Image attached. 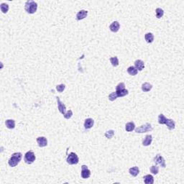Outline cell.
I'll return each instance as SVG.
<instances>
[{
    "mask_svg": "<svg viewBox=\"0 0 184 184\" xmlns=\"http://www.w3.org/2000/svg\"><path fill=\"white\" fill-rule=\"evenodd\" d=\"M22 158H23V155H22L21 152H15V153H14L11 156V158H10V159L9 160V162H8L10 166H11V167H15L16 165L19 164V162L21 161Z\"/></svg>",
    "mask_w": 184,
    "mask_h": 184,
    "instance_id": "cell-1",
    "label": "cell"
},
{
    "mask_svg": "<svg viewBox=\"0 0 184 184\" xmlns=\"http://www.w3.org/2000/svg\"><path fill=\"white\" fill-rule=\"evenodd\" d=\"M25 11L29 14H34L38 9V4L34 1H27L25 5Z\"/></svg>",
    "mask_w": 184,
    "mask_h": 184,
    "instance_id": "cell-2",
    "label": "cell"
},
{
    "mask_svg": "<svg viewBox=\"0 0 184 184\" xmlns=\"http://www.w3.org/2000/svg\"><path fill=\"white\" fill-rule=\"evenodd\" d=\"M66 161H67V163L69 165H76V164L78 163L79 159H78V155L76 153L71 152L68 155V158H67Z\"/></svg>",
    "mask_w": 184,
    "mask_h": 184,
    "instance_id": "cell-3",
    "label": "cell"
},
{
    "mask_svg": "<svg viewBox=\"0 0 184 184\" xmlns=\"http://www.w3.org/2000/svg\"><path fill=\"white\" fill-rule=\"evenodd\" d=\"M152 130V127L150 123H146L145 124L142 125L135 129V133H144L147 132H150Z\"/></svg>",
    "mask_w": 184,
    "mask_h": 184,
    "instance_id": "cell-4",
    "label": "cell"
},
{
    "mask_svg": "<svg viewBox=\"0 0 184 184\" xmlns=\"http://www.w3.org/2000/svg\"><path fill=\"white\" fill-rule=\"evenodd\" d=\"M35 155L32 151H28L25 155V162L27 164H32L35 160Z\"/></svg>",
    "mask_w": 184,
    "mask_h": 184,
    "instance_id": "cell-5",
    "label": "cell"
},
{
    "mask_svg": "<svg viewBox=\"0 0 184 184\" xmlns=\"http://www.w3.org/2000/svg\"><path fill=\"white\" fill-rule=\"evenodd\" d=\"M153 162L155 163L156 165H159L161 166L162 168H165L166 167V164H165V159L163 158V157L161 156L160 155H158L155 156L154 159H153Z\"/></svg>",
    "mask_w": 184,
    "mask_h": 184,
    "instance_id": "cell-6",
    "label": "cell"
},
{
    "mask_svg": "<svg viewBox=\"0 0 184 184\" xmlns=\"http://www.w3.org/2000/svg\"><path fill=\"white\" fill-rule=\"evenodd\" d=\"M91 171L86 165H83L81 166V177L84 179H86L90 177Z\"/></svg>",
    "mask_w": 184,
    "mask_h": 184,
    "instance_id": "cell-7",
    "label": "cell"
},
{
    "mask_svg": "<svg viewBox=\"0 0 184 184\" xmlns=\"http://www.w3.org/2000/svg\"><path fill=\"white\" fill-rule=\"evenodd\" d=\"M56 100H57V102H58V108L59 112H60L62 114H65V111H66V107L65 106V104L63 103H62L59 97H56Z\"/></svg>",
    "mask_w": 184,
    "mask_h": 184,
    "instance_id": "cell-8",
    "label": "cell"
},
{
    "mask_svg": "<svg viewBox=\"0 0 184 184\" xmlns=\"http://www.w3.org/2000/svg\"><path fill=\"white\" fill-rule=\"evenodd\" d=\"M37 142L38 144L39 147H40V148L45 147L48 145V140L44 137H38L37 138Z\"/></svg>",
    "mask_w": 184,
    "mask_h": 184,
    "instance_id": "cell-9",
    "label": "cell"
},
{
    "mask_svg": "<svg viewBox=\"0 0 184 184\" xmlns=\"http://www.w3.org/2000/svg\"><path fill=\"white\" fill-rule=\"evenodd\" d=\"M120 28V23H118L117 21H114L113 23H112L109 26V29L112 32H116L119 31V30Z\"/></svg>",
    "mask_w": 184,
    "mask_h": 184,
    "instance_id": "cell-10",
    "label": "cell"
},
{
    "mask_svg": "<svg viewBox=\"0 0 184 184\" xmlns=\"http://www.w3.org/2000/svg\"><path fill=\"white\" fill-rule=\"evenodd\" d=\"M135 67L137 69V71H141L145 68V63L142 60H136L135 61Z\"/></svg>",
    "mask_w": 184,
    "mask_h": 184,
    "instance_id": "cell-11",
    "label": "cell"
},
{
    "mask_svg": "<svg viewBox=\"0 0 184 184\" xmlns=\"http://www.w3.org/2000/svg\"><path fill=\"white\" fill-rule=\"evenodd\" d=\"M88 12L86 10H81L76 14V19L77 20H81L87 17Z\"/></svg>",
    "mask_w": 184,
    "mask_h": 184,
    "instance_id": "cell-12",
    "label": "cell"
},
{
    "mask_svg": "<svg viewBox=\"0 0 184 184\" xmlns=\"http://www.w3.org/2000/svg\"><path fill=\"white\" fill-rule=\"evenodd\" d=\"M152 141V136L150 135H147L142 140V145L144 146H149Z\"/></svg>",
    "mask_w": 184,
    "mask_h": 184,
    "instance_id": "cell-13",
    "label": "cell"
},
{
    "mask_svg": "<svg viewBox=\"0 0 184 184\" xmlns=\"http://www.w3.org/2000/svg\"><path fill=\"white\" fill-rule=\"evenodd\" d=\"M94 120H92L91 118H88V119H86V120H85V122H84V127H85V129H91L92 127L94 126Z\"/></svg>",
    "mask_w": 184,
    "mask_h": 184,
    "instance_id": "cell-14",
    "label": "cell"
},
{
    "mask_svg": "<svg viewBox=\"0 0 184 184\" xmlns=\"http://www.w3.org/2000/svg\"><path fill=\"white\" fill-rule=\"evenodd\" d=\"M165 124H166L168 129H170V130H173V129H174L175 127V123L174 121L171 120V119H167Z\"/></svg>",
    "mask_w": 184,
    "mask_h": 184,
    "instance_id": "cell-15",
    "label": "cell"
},
{
    "mask_svg": "<svg viewBox=\"0 0 184 184\" xmlns=\"http://www.w3.org/2000/svg\"><path fill=\"white\" fill-rule=\"evenodd\" d=\"M144 182L146 184H152L154 183V178L152 175H146L144 176Z\"/></svg>",
    "mask_w": 184,
    "mask_h": 184,
    "instance_id": "cell-16",
    "label": "cell"
},
{
    "mask_svg": "<svg viewBox=\"0 0 184 184\" xmlns=\"http://www.w3.org/2000/svg\"><path fill=\"white\" fill-rule=\"evenodd\" d=\"M129 172L131 175H133V176H134V177H136L137 175L139 174V169L138 167L135 166V167H133V168H129Z\"/></svg>",
    "mask_w": 184,
    "mask_h": 184,
    "instance_id": "cell-17",
    "label": "cell"
},
{
    "mask_svg": "<svg viewBox=\"0 0 184 184\" xmlns=\"http://www.w3.org/2000/svg\"><path fill=\"white\" fill-rule=\"evenodd\" d=\"M152 85L150 84V83H148V82H145L142 85V90L144 91V92H148V91H150L152 89Z\"/></svg>",
    "mask_w": 184,
    "mask_h": 184,
    "instance_id": "cell-18",
    "label": "cell"
},
{
    "mask_svg": "<svg viewBox=\"0 0 184 184\" xmlns=\"http://www.w3.org/2000/svg\"><path fill=\"white\" fill-rule=\"evenodd\" d=\"M5 124L8 129H14L15 127V121L13 120H7L5 122Z\"/></svg>",
    "mask_w": 184,
    "mask_h": 184,
    "instance_id": "cell-19",
    "label": "cell"
},
{
    "mask_svg": "<svg viewBox=\"0 0 184 184\" xmlns=\"http://www.w3.org/2000/svg\"><path fill=\"white\" fill-rule=\"evenodd\" d=\"M135 124L133 122L127 123L126 125H125V129H126L127 132H132L135 129Z\"/></svg>",
    "mask_w": 184,
    "mask_h": 184,
    "instance_id": "cell-20",
    "label": "cell"
},
{
    "mask_svg": "<svg viewBox=\"0 0 184 184\" xmlns=\"http://www.w3.org/2000/svg\"><path fill=\"white\" fill-rule=\"evenodd\" d=\"M128 90H127L126 89H122V90H116V94L117 95V97H122L126 96L128 94Z\"/></svg>",
    "mask_w": 184,
    "mask_h": 184,
    "instance_id": "cell-21",
    "label": "cell"
},
{
    "mask_svg": "<svg viewBox=\"0 0 184 184\" xmlns=\"http://www.w3.org/2000/svg\"><path fill=\"white\" fill-rule=\"evenodd\" d=\"M145 39L146 42H148V43H151V42H153V40H154V35H153L152 33L148 32V33L145 34Z\"/></svg>",
    "mask_w": 184,
    "mask_h": 184,
    "instance_id": "cell-22",
    "label": "cell"
},
{
    "mask_svg": "<svg viewBox=\"0 0 184 184\" xmlns=\"http://www.w3.org/2000/svg\"><path fill=\"white\" fill-rule=\"evenodd\" d=\"M137 69L135 67V66H130L127 68V73L131 76H135L137 74Z\"/></svg>",
    "mask_w": 184,
    "mask_h": 184,
    "instance_id": "cell-23",
    "label": "cell"
},
{
    "mask_svg": "<svg viewBox=\"0 0 184 184\" xmlns=\"http://www.w3.org/2000/svg\"><path fill=\"white\" fill-rule=\"evenodd\" d=\"M0 9H1V11H2L4 14H6V13L8 12V10H9V5L6 3L1 4Z\"/></svg>",
    "mask_w": 184,
    "mask_h": 184,
    "instance_id": "cell-24",
    "label": "cell"
},
{
    "mask_svg": "<svg viewBox=\"0 0 184 184\" xmlns=\"http://www.w3.org/2000/svg\"><path fill=\"white\" fill-rule=\"evenodd\" d=\"M155 13H156V17L157 18H161L163 16L164 14V11L162 10L161 8H157L155 10Z\"/></svg>",
    "mask_w": 184,
    "mask_h": 184,
    "instance_id": "cell-25",
    "label": "cell"
},
{
    "mask_svg": "<svg viewBox=\"0 0 184 184\" xmlns=\"http://www.w3.org/2000/svg\"><path fill=\"white\" fill-rule=\"evenodd\" d=\"M110 62H111V63L112 64V65L113 66H114V67H116V66H118V65H119V60H118V58H117V57H112V58H110Z\"/></svg>",
    "mask_w": 184,
    "mask_h": 184,
    "instance_id": "cell-26",
    "label": "cell"
},
{
    "mask_svg": "<svg viewBox=\"0 0 184 184\" xmlns=\"http://www.w3.org/2000/svg\"><path fill=\"white\" fill-rule=\"evenodd\" d=\"M166 120H167V118H166L163 114H160L158 116L159 124H165V122H166Z\"/></svg>",
    "mask_w": 184,
    "mask_h": 184,
    "instance_id": "cell-27",
    "label": "cell"
},
{
    "mask_svg": "<svg viewBox=\"0 0 184 184\" xmlns=\"http://www.w3.org/2000/svg\"><path fill=\"white\" fill-rule=\"evenodd\" d=\"M105 135V137H106L107 138H108V139H111V138H112V137L114 135V131L112 130V129L108 130V131H107V132L105 133V135Z\"/></svg>",
    "mask_w": 184,
    "mask_h": 184,
    "instance_id": "cell-28",
    "label": "cell"
},
{
    "mask_svg": "<svg viewBox=\"0 0 184 184\" xmlns=\"http://www.w3.org/2000/svg\"><path fill=\"white\" fill-rule=\"evenodd\" d=\"M150 172L152 173V174L157 175L159 172V168L157 165H152L150 168Z\"/></svg>",
    "mask_w": 184,
    "mask_h": 184,
    "instance_id": "cell-29",
    "label": "cell"
},
{
    "mask_svg": "<svg viewBox=\"0 0 184 184\" xmlns=\"http://www.w3.org/2000/svg\"><path fill=\"white\" fill-rule=\"evenodd\" d=\"M65 88V86L64 84H60V85H58L56 86V90L58 91V92L61 93V92H63L64 91Z\"/></svg>",
    "mask_w": 184,
    "mask_h": 184,
    "instance_id": "cell-30",
    "label": "cell"
},
{
    "mask_svg": "<svg viewBox=\"0 0 184 184\" xmlns=\"http://www.w3.org/2000/svg\"><path fill=\"white\" fill-rule=\"evenodd\" d=\"M63 115H64V117L65 118V119L69 120L71 116H73V112H72L71 110H68V112H65V114H63Z\"/></svg>",
    "mask_w": 184,
    "mask_h": 184,
    "instance_id": "cell-31",
    "label": "cell"
},
{
    "mask_svg": "<svg viewBox=\"0 0 184 184\" xmlns=\"http://www.w3.org/2000/svg\"><path fill=\"white\" fill-rule=\"evenodd\" d=\"M116 98H117V95H116V92H113V93L109 94V99L110 101H112L115 100Z\"/></svg>",
    "mask_w": 184,
    "mask_h": 184,
    "instance_id": "cell-32",
    "label": "cell"
},
{
    "mask_svg": "<svg viewBox=\"0 0 184 184\" xmlns=\"http://www.w3.org/2000/svg\"><path fill=\"white\" fill-rule=\"evenodd\" d=\"M125 89V84L124 83H120L116 86V90H122V89Z\"/></svg>",
    "mask_w": 184,
    "mask_h": 184,
    "instance_id": "cell-33",
    "label": "cell"
}]
</instances>
